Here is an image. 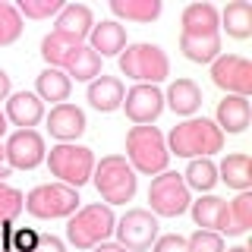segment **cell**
I'll use <instances>...</instances> for the list:
<instances>
[{
	"label": "cell",
	"mask_w": 252,
	"mask_h": 252,
	"mask_svg": "<svg viewBox=\"0 0 252 252\" xmlns=\"http://www.w3.org/2000/svg\"><path fill=\"white\" fill-rule=\"evenodd\" d=\"M92 29H94V19L85 3H63V10L57 13V22H54V35L66 38L73 44H85Z\"/></svg>",
	"instance_id": "14"
},
{
	"label": "cell",
	"mask_w": 252,
	"mask_h": 252,
	"mask_svg": "<svg viewBox=\"0 0 252 252\" xmlns=\"http://www.w3.org/2000/svg\"><path fill=\"white\" fill-rule=\"evenodd\" d=\"M114 211H110V205H85V208H79L73 218H69L66 224V240L69 246L76 249H94L98 243H104L110 233H114Z\"/></svg>",
	"instance_id": "6"
},
{
	"label": "cell",
	"mask_w": 252,
	"mask_h": 252,
	"mask_svg": "<svg viewBox=\"0 0 252 252\" xmlns=\"http://www.w3.org/2000/svg\"><path fill=\"white\" fill-rule=\"evenodd\" d=\"M110 13L120 19L139 22V26H148L161 16V0H110Z\"/></svg>",
	"instance_id": "24"
},
{
	"label": "cell",
	"mask_w": 252,
	"mask_h": 252,
	"mask_svg": "<svg viewBox=\"0 0 252 252\" xmlns=\"http://www.w3.org/2000/svg\"><path fill=\"white\" fill-rule=\"evenodd\" d=\"M6 132V117H3V110H0V136Z\"/></svg>",
	"instance_id": "40"
},
{
	"label": "cell",
	"mask_w": 252,
	"mask_h": 252,
	"mask_svg": "<svg viewBox=\"0 0 252 252\" xmlns=\"http://www.w3.org/2000/svg\"><path fill=\"white\" fill-rule=\"evenodd\" d=\"M152 252H189V243L180 233H167V236H158L155 240Z\"/></svg>",
	"instance_id": "34"
},
{
	"label": "cell",
	"mask_w": 252,
	"mask_h": 252,
	"mask_svg": "<svg viewBox=\"0 0 252 252\" xmlns=\"http://www.w3.org/2000/svg\"><path fill=\"white\" fill-rule=\"evenodd\" d=\"M180 26V51L186 60L215 63L220 57V13L211 3H189Z\"/></svg>",
	"instance_id": "1"
},
{
	"label": "cell",
	"mask_w": 252,
	"mask_h": 252,
	"mask_svg": "<svg viewBox=\"0 0 252 252\" xmlns=\"http://www.w3.org/2000/svg\"><path fill=\"white\" fill-rule=\"evenodd\" d=\"M123 82L117 76H104L101 73L98 79H92L89 82V104L94 110H101V114H110V110H117V107H123Z\"/></svg>",
	"instance_id": "18"
},
{
	"label": "cell",
	"mask_w": 252,
	"mask_h": 252,
	"mask_svg": "<svg viewBox=\"0 0 252 252\" xmlns=\"http://www.w3.org/2000/svg\"><path fill=\"white\" fill-rule=\"evenodd\" d=\"M47 167H51V173L60 180L63 186L79 189L82 183H89V180H92L94 155H92V148H85V145L60 142V145H54L51 155H47Z\"/></svg>",
	"instance_id": "7"
},
{
	"label": "cell",
	"mask_w": 252,
	"mask_h": 252,
	"mask_svg": "<svg viewBox=\"0 0 252 252\" xmlns=\"http://www.w3.org/2000/svg\"><path fill=\"white\" fill-rule=\"evenodd\" d=\"M148 202H152V215L161 218H180L183 211H189L192 199H189V186L183 183V173H158L148 186Z\"/></svg>",
	"instance_id": "9"
},
{
	"label": "cell",
	"mask_w": 252,
	"mask_h": 252,
	"mask_svg": "<svg viewBox=\"0 0 252 252\" xmlns=\"http://www.w3.org/2000/svg\"><path fill=\"white\" fill-rule=\"evenodd\" d=\"M6 236H10V224H0V252H19V246L10 243Z\"/></svg>",
	"instance_id": "36"
},
{
	"label": "cell",
	"mask_w": 252,
	"mask_h": 252,
	"mask_svg": "<svg viewBox=\"0 0 252 252\" xmlns=\"http://www.w3.org/2000/svg\"><path fill=\"white\" fill-rule=\"evenodd\" d=\"M89 47L98 57H120L126 47V29L120 22H101L89 32Z\"/></svg>",
	"instance_id": "19"
},
{
	"label": "cell",
	"mask_w": 252,
	"mask_h": 252,
	"mask_svg": "<svg viewBox=\"0 0 252 252\" xmlns=\"http://www.w3.org/2000/svg\"><path fill=\"white\" fill-rule=\"evenodd\" d=\"M218 173H220L218 180H224V183L230 186V189L249 192V186H252V161H249V155H246V152H233V155H227L224 161H220Z\"/></svg>",
	"instance_id": "21"
},
{
	"label": "cell",
	"mask_w": 252,
	"mask_h": 252,
	"mask_svg": "<svg viewBox=\"0 0 252 252\" xmlns=\"http://www.w3.org/2000/svg\"><path fill=\"white\" fill-rule=\"evenodd\" d=\"M10 98V76H6V69H0V101Z\"/></svg>",
	"instance_id": "38"
},
{
	"label": "cell",
	"mask_w": 252,
	"mask_h": 252,
	"mask_svg": "<svg viewBox=\"0 0 252 252\" xmlns=\"http://www.w3.org/2000/svg\"><path fill=\"white\" fill-rule=\"evenodd\" d=\"M16 10L26 19H51L63 10V0H19Z\"/></svg>",
	"instance_id": "32"
},
{
	"label": "cell",
	"mask_w": 252,
	"mask_h": 252,
	"mask_svg": "<svg viewBox=\"0 0 252 252\" xmlns=\"http://www.w3.org/2000/svg\"><path fill=\"white\" fill-rule=\"evenodd\" d=\"M38 98L41 101H54V104H66L69 89H73V79H69L63 69H51L47 66L41 76H38Z\"/></svg>",
	"instance_id": "25"
},
{
	"label": "cell",
	"mask_w": 252,
	"mask_h": 252,
	"mask_svg": "<svg viewBox=\"0 0 252 252\" xmlns=\"http://www.w3.org/2000/svg\"><path fill=\"white\" fill-rule=\"evenodd\" d=\"M114 233L126 252H145L158 240V218L148 208H129L114 224Z\"/></svg>",
	"instance_id": "10"
},
{
	"label": "cell",
	"mask_w": 252,
	"mask_h": 252,
	"mask_svg": "<svg viewBox=\"0 0 252 252\" xmlns=\"http://www.w3.org/2000/svg\"><path fill=\"white\" fill-rule=\"evenodd\" d=\"M249 98H240V94H227L224 101H218V129L220 132H243L249 126Z\"/></svg>",
	"instance_id": "20"
},
{
	"label": "cell",
	"mask_w": 252,
	"mask_h": 252,
	"mask_svg": "<svg viewBox=\"0 0 252 252\" xmlns=\"http://www.w3.org/2000/svg\"><path fill=\"white\" fill-rule=\"evenodd\" d=\"M167 152L177 158H208L224 148V132L218 129V123L205 120V117H192V120H183L170 129Z\"/></svg>",
	"instance_id": "2"
},
{
	"label": "cell",
	"mask_w": 252,
	"mask_h": 252,
	"mask_svg": "<svg viewBox=\"0 0 252 252\" xmlns=\"http://www.w3.org/2000/svg\"><path fill=\"white\" fill-rule=\"evenodd\" d=\"M92 252H126V249L120 246V243H98Z\"/></svg>",
	"instance_id": "39"
},
{
	"label": "cell",
	"mask_w": 252,
	"mask_h": 252,
	"mask_svg": "<svg viewBox=\"0 0 252 252\" xmlns=\"http://www.w3.org/2000/svg\"><path fill=\"white\" fill-rule=\"evenodd\" d=\"M183 183L199 189V192H208V189L218 183V167L208 158H195V161H189V167L183 173Z\"/></svg>",
	"instance_id": "28"
},
{
	"label": "cell",
	"mask_w": 252,
	"mask_h": 252,
	"mask_svg": "<svg viewBox=\"0 0 252 252\" xmlns=\"http://www.w3.org/2000/svg\"><path fill=\"white\" fill-rule=\"evenodd\" d=\"M6 123L19 126V129H32L44 120V101L32 92H16L6 98Z\"/></svg>",
	"instance_id": "16"
},
{
	"label": "cell",
	"mask_w": 252,
	"mask_h": 252,
	"mask_svg": "<svg viewBox=\"0 0 252 252\" xmlns=\"http://www.w3.org/2000/svg\"><path fill=\"white\" fill-rule=\"evenodd\" d=\"M47 132L60 142H76L85 132V114L76 104H57L47 114Z\"/></svg>",
	"instance_id": "17"
},
{
	"label": "cell",
	"mask_w": 252,
	"mask_h": 252,
	"mask_svg": "<svg viewBox=\"0 0 252 252\" xmlns=\"http://www.w3.org/2000/svg\"><path fill=\"white\" fill-rule=\"evenodd\" d=\"M167 104H170L173 114L192 117L195 110L202 107V89L192 82V79H177V82L167 89Z\"/></svg>",
	"instance_id": "22"
},
{
	"label": "cell",
	"mask_w": 252,
	"mask_h": 252,
	"mask_svg": "<svg viewBox=\"0 0 252 252\" xmlns=\"http://www.w3.org/2000/svg\"><path fill=\"white\" fill-rule=\"evenodd\" d=\"M63 73H66L69 79H76V82H92V79H98V76H101V57L92 51L89 44H82V47L76 51L73 63H69Z\"/></svg>",
	"instance_id": "27"
},
{
	"label": "cell",
	"mask_w": 252,
	"mask_h": 252,
	"mask_svg": "<svg viewBox=\"0 0 252 252\" xmlns=\"http://www.w3.org/2000/svg\"><path fill=\"white\" fill-rule=\"evenodd\" d=\"M13 170H35L44 161V139L35 129H16L3 145Z\"/></svg>",
	"instance_id": "12"
},
{
	"label": "cell",
	"mask_w": 252,
	"mask_h": 252,
	"mask_svg": "<svg viewBox=\"0 0 252 252\" xmlns=\"http://www.w3.org/2000/svg\"><path fill=\"white\" fill-rule=\"evenodd\" d=\"M186 243L189 252H224V236L215 230H195Z\"/></svg>",
	"instance_id": "33"
},
{
	"label": "cell",
	"mask_w": 252,
	"mask_h": 252,
	"mask_svg": "<svg viewBox=\"0 0 252 252\" xmlns=\"http://www.w3.org/2000/svg\"><path fill=\"white\" fill-rule=\"evenodd\" d=\"M13 173V167H10V161H6V152H3V145H0V183H3L6 177Z\"/></svg>",
	"instance_id": "37"
},
{
	"label": "cell",
	"mask_w": 252,
	"mask_h": 252,
	"mask_svg": "<svg viewBox=\"0 0 252 252\" xmlns=\"http://www.w3.org/2000/svg\"><path fill=\"white\" fill-rule=\"evenodd\" d=\"M79 189L63 183H41L26 195V211L32 218L54 220V218H73L79 211Z\"/></svg>",
	"instance_id": "8"
},
{
	"label": "cell",
	"mask_w": 252,
	"mask_h": 252,
	"mask_svg": "<svg viewBox=\"0 0 252 252\" xmlns=\"http://www.w3.org/2000/svg\"><path fill=\"white\" fill-rule=\"evenodd\" d=\"M19 35H22V16H19V10H16L13 3H6V0H0V47L13 44Z\"/></svg>",
	"instance_id": "31"
},
{
	"label": "cell",
	"mask_w": 252,
	"mask_h": 252,
	"mask_svg": "<svg viewBox=\"0 0 252 252\" xmlns=\"http://www.w3.org/2000/svg\"><path fill=\"white\" fill-rule=\"evenodd\" d=\"M211 82L218 89H224L227 94H240L249 98L252 94V63L240 54H220L211 63Z\"/></svg>",
	"instance_id": "11"
},
{
	"label": "cell",
	"mask_w": 252,
	"mask_h": 252,
	"mask_svg": "<svg viewBox=\"0 0 252 252\" xmlns=\"http://www.w3.org/2000/svg\"><path fill=\"white\" fill-rule=\"evenodd\" d=\"M224 252H249L246 246H236V249H224Z\"/></svg>",
	"instance_id": "41"
},
{
	"label": "cell",
	"mask_w": 252,
	"mask_h": 252,
	"mask_svg": "<svg viewBox=\"0 0 252 252\" xmlns=\"http://www.w3.org/2000/svg\"><path fill=\"white\" fill-rule=\"evenodd\" d=\"M120 73L126 79H136V85H158L170 76V60L158 44H126L120 54Z\"/></svg>",
	"instance_id": "5"
},
{
	"label": "cell",
	"mask_w": 252,
	"mask_h": 252,
	"mask_svg": "<svg viewBox=\"0 0 252 252\" xmlns=\"http://www.w3.org/2000/svg\"><path fill=\"white\" fill-rule=\"evenodd\" d=\"M189 211H192V220L199 224V230H215V233L233 236L230 208H227L224 199H218V195H202L199 202H189Z\"/></svg>",
	"instance_id": "15"
},
{
	"label": "cell",
	"mask_w": 252,
	"mask_h": 252,
	"mask_svg": "<svg viewBox=\"0 0 252 252\" xmlns=\"http://www.w3.org/2000/svg\"><path fill=\"white\" fill-rule=\"evenodd\" d=\"M220 29H224L230 38H236V41H246V38L252 35V6L246 3V0L227 3L224 13H220Z\"/></svg>",
	"instance_id": "23"
},
{
	"label": "cell",
	"mask_w": 252,
	"mask_h": 252,
	"mask_svg": "<svg viewBox=\"0 0 252 252\" xmlns=\"http://www.w3.org/2000/svg\"><path fill=\"white\" fill-rule=\"evenodd\" d=\"M29 252H66V246H63V240L54 236V233H38L35 246H32Z\"/></svg>",
	"instance_id": "35"
},
{
	"label": "cell",
	"mask_w": 252,
	"mask_h": 252,
	"mask_svg": "<svg viewBox=\"0 0 252 252\" xmlns=\"http://www.w3.org/2000/svg\"><path fill=\"white\" fill-rule=\"evenodd\" d=\"M79 47H82V44H73V41H66V38H60V35L51 32V35L41 41V57L47 60L51 69H66L69 63H73Z\"/></svg>",
	"instance_id": "26"
},
{
	"label": "cell",
	"mask_w": 252,
	"mask_h": 252,
	"mask_svg": "<svg viewBox=\"0 0 252 252\" xmlns=\"http://www.w3.org/2000/svg\"><path fill=\"white\" fill-rule=\"evenodd\" d=\"M123 107L136 126H152L164 110V94L158 92V85H132L123 94Z\"/></svg>",
	"instance_id": "13"
},
{
	"label": "cell",
	"mask_w": 252,
	"mask_h": 252,
	"mask_svg": "<svg viewBox=\"0 0 252 252\" xmlns=\"http://www.w3.org/2000/svg\"><path fill=\"white\" fill-rule=\"evenodd\" d=\"M26 208V195L10 183H0V224H13Z\"/></svg>",
	"instance_id": "29"
},
{
	"label": "cell",
	"mask_w": 252,
	"mask_h": 252,
	"mask_svg": "<svg viewBox=\"0 0 252 252\" xmlns=\"http://www.w3.org/2000/svg\"><path fill=\"white\" fill-rule=\"evenodd\" d=\"M126 158H129V167L145 173V177L164 173L170 152H167V142H164L161 129L158 126H132L126 132Z\"/></svg>",
	"instance_id": "3"
},
{
	"label": "cell",
	"mask_w": 252,
	"mask_h": 252,
	"mask_svg": "<svg viewBox=\"0 0 252 252\" xmlns=\"http://www.w3.org/2000/svg\"><path fill=\"white\" fill-rule=\"evenodd\" d=\"M230 208V227H233V236L246 233L252 227V192H240L233 202H227Z\"/></svg>",
	"instance_id": "30"
},
{
	"label": "cell",
	"mask_w": 252,
	"mask_h": 252,
	"mask_svg": "<svg viewBox=\"0 0 252 252\" xmlns=\"http://www.w3.org/2000/svg\"><path fill=\"white\" fill-rule=\"evenodd\" d=\"M92 180H94L101 199H104L107 205H126V202H132L136 186H139L136 170L129 167V161H126L123 155L101 158V161L94 164V170H92Z\"/></svg>",
	"instance_id": "4"
}]
</instances>
